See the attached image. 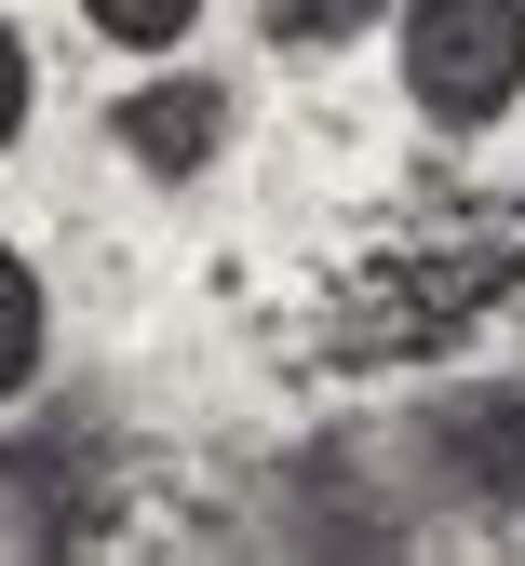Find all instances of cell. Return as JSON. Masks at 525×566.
<instances>
[{
	"mask_svg": "<svg viewBox=\"0 0 525 566\" xmlns=\"http://www.w3.org/2000/svg\"><path fill=\"white\" fill-rule=\"evenodd\" d=\"M41 350H54V297H41V270L0 243V405L41 391Z\"/></svg>",
	"mask_w": 525,
	"mask_h": 566,
	"instance_id": "cell-5",
	"label": "cell"
},
{
	"mask_svg": "<svg viewBox=\"0 0 525 566\" xmlns=\"http://www.w3.org/2000/svg\"><path fill=\"white\" fill-rule=\"evenodd\" d=\"M378 14H391V0H270V41L283 54H337V41H364Z\"/></svg>",
	"mask_w": 525,
	"mask_h": 566,
	"instance_id": "cell-7",
	"label": "cell"
},
{
	"mask_svg": "<svg viewBox=\"0 0 525 566\" xmlns=\"http://www.w3.org/2000/svg\"><path fill=\"white\" fill-rule=\"evenodd\" d=\"M82 28H95L108 54H176V41L202 28V0H82Z\"/></svg>",
	"mask_w": 525,
	"mask_h": 566,
	"instance_id": "cell-6",
	"label": "cell"
},
{
	"mask_svg": "<svg viewBox=\"0 0 525 566\" xmlns=\"http://www.w3.org/2000/svg\"><path fill=\"white\" fill-rule=\"evenodd\" d=\"M405 459H418L431 500H459V513H525V378H485L459 405H431L405 432Z\"/></svg>",
	"mask_w": 525,
	"mask_h": 566,
	"instance_id": "cell-4",
	"label": "cell"
},
{
	"mask_svg": "<svg viewBox=\"0 0 525 566\" xmlns=\"http://www.w3.org/2000/svg\"><path fill=\"white\" fill-rule=\"evenodd\" d=\"M41 122V54H28V28L0 14V149H14V135Z\"/></svg>",
	"mask_w": 525,
	"mask_h": 566,
	"instance_id": "cell-8",
	"label": "cell"
},
{
	"mask_svg": "<svg viewBox=\"0 0 525 566\" xmlns=\"http://www.w3.org/2000/svg\"><path fill=\"white\" fill-rule=\"evenodd\" d=\"M108 526H122V472L95 418L0 432V553H95Z\"/></svg>",
	"mask_w": 525,
	"mask_h": 566,
	"instance_id": "cell-2",
	"label": "cell"
},
{
	"mask_svg": "<svg viewBox=\"0 0 525 566\" xmlns=\"http://www.w3.org/2000/svg\"><path fill=\"white\" fill-rule=\"evenodd\" d=\"M378 28L431 135H498L525 108V0H391Z\"/></svg>",
	"mask_w": 525,
	"mask_h": 566,
	"instance_id": "cell-1",
	"label": "cell"
},
{
	"mask_svg": "<svg viewBox=\"0 0 525 566\" xmlns=\"http://www.w3.org/2000/svg\"><path fill=\"white\" fill-rule=\"evenodd\" d=\"M230 135H243V82L230 67H148V82L108 95V149L148 189H202L216 163H230Z\"/></svg>",
	"mask_w": 525,
	"mask_h": 566,
	"instance_id": "cell-3",
	"label": "cell"
}]
</instances>
